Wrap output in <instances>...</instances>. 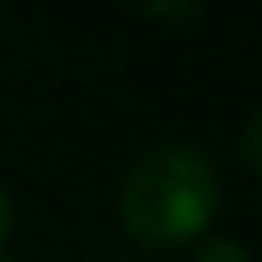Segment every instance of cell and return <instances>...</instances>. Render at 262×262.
Masks as SVG:
<instances>
[{
	"mask_svg": "<svg viewBox=\"0 0 262 262\" xmlns=\"http://www.w3.org/2000/svg\"><path fill=\"white\" fill-rule=\"evenodd\" d=\"M216 166L184 143L143 152L120 180V221L138 244H184L216 212Z\"/></svg>",
	"mask_w": 262,
	"mask_h": 262,
	"instance_id": "6da1fadb",
	"label": "cell"
},
{
	"mask_svg": "<svg viewBox=\"0 0 262 262\" xmlns=\"http://www.w3.org/2000/svg\"><path fill=\"white\" fill-rule=\"evenodd\" d=\"M193 262H253V258H249V249H244L239 239L216 235V239H207V244L198 249V258H193Z\"/></svg>",
	"mask_w": 262,
	"mask_h": 262,
	"instance_id": "7a4b0ae2",
	"label": "cell"
},
{
	"mask_svg": "<svg viewBox=\"0 0 262 262\" xmlns=\"http://www.w3.org/2000/svg\"><path fill=\"white\" fill-rule=\"evenodd\" d=\"M9 230H14V198H9V189L0 184V244L9 239Z\"/></svg>",
	"mask_w": 262,
	"mask_h": 262,
	"instance_id": "3957f363",
	"label": "cell"
},
{
	"mask_svg": "<svg viewBox=\"0 0 262 262\" xmlns=\"http://www.w3.org/2000/svg\"><path fill=\"white\" fill-rule=\"evenodd\" d=\"M258 115H253V120H249V134H244V157H249V166H258Z\"/></svg>",
	"mask_w": 262,
	"mask_h": 262,
	"instance_id": "277c9868",
	"label": "cell"
},
{
	"mask_svg": "<svg viewBox=\"0 0 262 262\" xmlns=\"http://www.w3.org/2000/svg\"><path fill=\"white\" fill-rule=\"evenodd\" d=\"M152 14H198V5H147Z\"/></svg>",
	"mask_w": 262,
	"mask_h": 262,
	"instance_id": "5b68a950",
	"label": "cell"
},
{
	"mask_svg": "<svg viewBox=\"0 0 262 262\" xmlns=\"http://www.w3.org/2000/svg\"><path fill=\"white\" fill-rule=\"evenodd\" d=\"M106 262H120V258H106Z\"/></svg>",
	"mask_w": 262,
	"mask_h": 262,
	"instance_id": "8992f818",
	"label": "cell"
},
{
	"mask_svg": "<svg viewBox=\"0 0 262 262\" xmlns=\"http://www.w3.org/2000/svg\"><path fill=\"white\" fill-rule=\"evenodd\" d=\"M0 262H14V258H0Z\"/></svg>",
	"mask_w": 262,
	"mask_h": 262,
	"instance_id": "52a82bcc",
	"label": "cell"
}]
</instances>
